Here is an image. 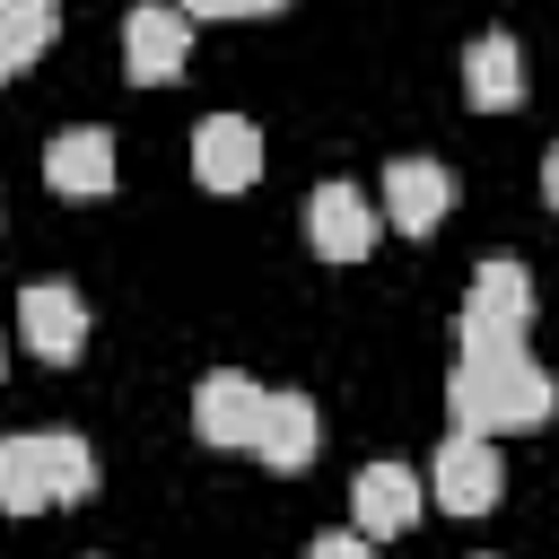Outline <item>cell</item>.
I'll return each mask as SVG.
<instances>
[{
	"label": "cell",
	"instance_id": "obj_15",
	"mask_svg": "<svg viewBox=\"0 0 559 559\" xmlns=\"http://www.w3.org/2000/svg\"><path fill=\"white\" fill-rule=\"evenodd\" d=\"M52 35H61V9L52 0H0V79H17Z\"/></svg>",
	"mask_w": 559,
	"mask_h": 559
},
{
	"label": "cell",
	"instance_id": "obj_14",
	"mask_svg": "<svg viewBox=\"0 0 559 559\" xmlns=\"http://www.w3.org/2000/svg\"><path fill=\"white\" fill-rule=\"evenodd\" d=\"M52 498V445L44 437H0V515H44Z\"/></svg>",
	"mask_w": 559,
	"mask_h": 559
},
{
	"label": "cell",
	"instance_id": "obj_13",
	"mask_svg": "<svg viewBox=\"0 0 559 559\" xmlns=\"http://www.w3.org/2000/svg\"><path fill=\"white\" fill-rule=\"evenodd\" d=\"M314 445H323L314 402H306V393H271V402H262V428H253V454H262L271 472H306Z\"/></svg>",
	"mask_w": 559,
	"mask_h": 559
},
{
	"label": "cell",
	"instance_id": "obj_3",
	"mask_svg": "<svg viewBox=\"0 0 559 559\" xmlns=\"http://www.w3.org/2000/svg\"><path fill=\"white\" fill-rule=\"evenodd\" d=\"M428 498H437L445 515H489V507L507 498L498 445L472 437V428H445V445H437V463H428Z\"/></svg>",
	"mask_w": 559,
	"mask_h": 559
},
{
	"label": "cell",
	"instance_id": "obj_17",
	"mask_svg": "<svg viewBox=\"0 0 559 559\" xmlns=\"http://www.w3.org/2000/svg\"><path fill=\"white\" fill-rule=\"evenodd\" d=\"M306 559H376V542L349 524V533H314V542H306Z\"/></svg>",
	"mask_w": 559,
	"mask_h": 559
},
{
	"label": "cell",
	"instance_id": "obj_18",
	"mask_svg": "<svg viewBox=\"0 0 559 559\" xmlns=\"http://www.w3.org/2000/svg\"><path fill=\"white\" fill-rule=\"evenodd\" d=\"M271 9H288V0H227V17H271Z\"/></svg>",
	"mask_w": 559,
	"mask_h": 559
},
{
	"label": "cell",
	"instance_id": "obj_6",
	"mask_svg": "<svg viewBox=\"0 0 559 559\" xmlns=\"http://www.w3.org/2000/svg\"><path fill=\"white\" fill-rule=\"evenodd\" d=\"M445 210H454V175H445L437 157H393V166H384V218H393L402 236H437Z\"/></svg>",
	"mask_w": 559,
	"mask_h": 559
},
{
	"label": "cell",
	"instance_id": "obj_1",
	"mask_svg": "<svg viewBox=\"0 0 559 559\" xmlns=\"http://www.w3.org/2000/svg\"><path fill=\"white\" fill-rule=\"evenodd\" d=\"M559 411V384L533 367V349H463L445 376V419L472 437H524Z\"/></svg>",
	"mask_w": 559,
	"mask_h": 559
},
{
	"label": "cell",
	"instance_id": "obj_20",
	"mask_svg": "<svg viewBox=\"0 0 559 559\" xmlns=\"http://www.w3.org/2000/svg\"><path fill=\"white\" fill-rule=\"evenodd\" d=\"M542 192H550V210H559V148L542 157Z\"/></svg>",
	"mask_w": 559,
	"mask_h": 559
},
{
	"label": "cell",
	"instance_id": "obj_10",
	"mask_svg": "<svg viewBox=\"0 0 559 559\" xmlns=\"http://www.w3.org/2000/svg\"><path fill=\"white\" fill-rule=\"evenodd\" d=\"M44 183H52V192H79V201L114 192V131H96V122L52 131V140H44Z\"/></svg>",
	"mask_w": 559,
	"mask_h": 559
},
{
	"label": "cell",
	"instance_id": "obj_8",
	"mask_svg": "<svg viewBox=\"0 0 559 559\" xmlns=\"http://www.w3.org/2000/svg\"><path fill=\"white\" fill-rule=\"evenodd\" d=\"M262 402H271V393H262L253 376H236V367L201 376V384H192V428H201V445H253Z\"/></svg>",
	"mask_w": 559,
	"mask_h": 559
},
{
	"label": "cell",
	"instance_id": "obj_5",
	"mask_svg": "<svg viewBox=\"0 0 559 559\" xmlns=\"http://www.w3.org/2000/svg\"><path fill=\"white\" fill-rule=\"evenodd\" d=\"M17 332H26V349H35V358L70 367V358L87 349V297H79L70 280H35V288L17 297Z\"/></svg>",
	"mask_w": 559,
	"mask_h": 559
},
{
	"label": "cell",
	"instance_id": "obj_9",
	"mask_svg": "<svg viewBox=\"0 0 559 559\" xmlns=\"http://www.w3.org/2000/svg\"><path fill=\"white\" fill-rule=\"evenodd\" d=\"M192 175H201L210 192H245V183L262 175V131H253L245 114H210V122L192 131Z\"/></svg>",
	"mask_w": 559,
	"mask_h": 559
},
{
	"label": "cell",
	"instance_id": "obj_4",
	"mask_svg": "<svg viewBox=\"0 0 559 559\" xmlns=\"http://www.w3.org/2000/svg\"><path fill=\"white\" fill-rule=\"evenodd\" d=\"M122 61H131L140 87L183 79V61H192V17H183L175 0H140V9L122 17Z\"/></svg>",
	"mask_w": 559,
	"mask_h": 559
},
{
	"label": "cell",
	"instance_id": "obj_11",
	"mask_svg": "<svg viewBox=\"0 0 559 559\" xmlns=\"http://www.w3.org/2000/svg\"><path fill=\"white\" fill-rule=\"evenodd\" d=\"M349 515H358L367 542L411 533V524H419V472H411V463H367L358 489H349Z\"/></svg>",
	"mask_w": 559,
	"mask_h": 559
},
{
	"label": "cell",
	"instance_id": "obj_2",
	"mask_svg": "<svg viewBox=\"0 0 559 559\" xmlns=\"http://www.w3.org/2000/svg\"><path fill=\"white\" fill-rule=\"evenodd\" d=\"M524 323H533V280H524V262H480L472 271V288H463V349H524Z\"/></svg>",
	"mask_w": 559,
	"mask_h": 559
},
{
	"label": "cell",
	"instance_id": "obj_16",
	"mask_svg": "<svg viewBox=\"0 0 559 559\" xmlns=\"http://www.w3.org/2000/svg\"><path fill=\"white\" fill-rule=\"evenodd\" d=\"M44 445H52V498H70V507L96 498V445L87 437H44Z\"/></svg>",
	"mask_w": 559,
	"mask_h": 559
},
{
	"label": "cell",
	"instance_id": "obj_19",
	"mask_svg": "<svg viewBox=\"0 0 559 559\" xmlns=\"http://www.w3.org/2000/svg\"><path fill=\"white\" fill-rule=\"evenodd\" d=\"M183 17H227V0H175Z\"/></svg>",
	"mask_w": 559,
	"mask_h": 559
},
{
	"label": "cell",
	"instance_id": "obj_12",
	"mask_svg": "<svg viewBox=\"0 0 559 559\" xmlns=\"http://www.w3.org/2000/svg\"><path fill=\"white\" fill-rule=\"evenodd\" d=\"M463 96H472L480 114H515V105H524V52H515V35H472V52H463Z\"/></svg>",
	"mask_w": 559,
	"mask_h": 559
},
{
	"label": "cell",
	"instance_id": "obj_7",
	"mask_svg": "<svg viewBox=\"0 0 559 559\" xmlns=\"http://www.w3.org/2000/svg\"><path fill=\"white\" fill-rule=\"evenodd\" d=\"M306 236H314L323 262H367V245H376V201H367L358 183H314Z\"/></svg>",
	"mask_w": 559,
	"mask_h": 559
}]
</instances>
